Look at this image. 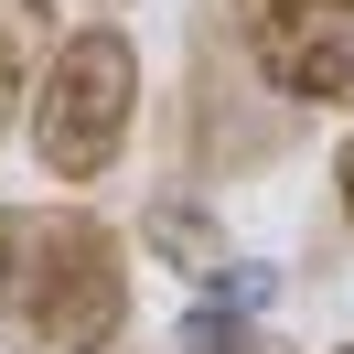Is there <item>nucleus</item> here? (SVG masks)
<instances>
[{
    "mask_svg": "<svg viewBox=\"0 0 354 354\" xmlns=\"http://www.w3.org/2000/svg\"><path fill=\"white\" fill-rule=\"evenodd\" d=\"M75 11H97V22H108V11H129V0H75Z\"/></svg>",
    "mask_w": 354,
    "mask_h": 354,
    "instance_id": "11",
    "label": "nucleus"
},
{
    "mask_svg": "<svg viewBox=\"0 0 354 354\" xmlns=\"http://www.w3.org/2000/svg\"><path fill=\"white\" fill-rule=\"evenodd\" d=\"M204 301H215V311H247V322H268V301H279V268H247V258H236L215 290H204Z\"/></svg>",
    "mask_w": 354,
    "mask_h": 354,
    "instance_id": "8",
    "label": "nucleus"
},
{
    "mask_svg": "<svg viewBox=\"0 0 354 354\" xmlns=\"http://www.w3.org/2000/svg\"><path fill=\"white\" fill-rule=\"evenodd\" d=\"M333 215H344V236H354V129H344V151H333Z\"/></svg>",
    "mask_w": 354,
    "mask_h": 354,
    "instance_id": "9",
    "label": "nucleus"
},
{
    "mask_svg": "<svg viewBox=\"0 0 354 354\" xmlns=\"http://www.w3.org/2000/svg\"><path fill=\"white\" fill-rule=\"evenodd\" d=\"M172 354H301L290 333H268V322H247V311H215V301H194L172 322Z\"/></svg>",
    "mask_w": 354,
    "mask_h": 354,
    "instance_id": "6",
    "label": "nucleus"
},
{
    "mask_svg": "<svg viewBox=\"0 0 354 354\" xmlns=\"http://www.w3.org/2000/svg\"><path fill=\"white\" fill-rule=\"evenodd\" d=\"M333 354H354V344H333Z\"/></svg>",
    "mask_w": 354,
    "mask_h": 354,
    "instance_id": "12",
    "label": "nucleus"
},
{
    "mask_svg": "<svg viewBox=\"0 0 354 354\" xmlns=\"http://www.w3.org/2000/svg\"><path fill=\"white\" fill-rule=\"evenodd\" d=\"M140 247H151L161 268H183L194 290H215L225 268H236V247H225V215L204 194H151L140 204Z\"/></svg>",
    "mask_w": 354,
    "mask_h": 354,
    "instance_id": "5",
    "label": "nucleus"
},
{
    "mask_svg": "<svg viewBox=\"0 0 354 354\" xmlns=\"http://www.w3.org/2000/svg\"><path fill=\"white\" fill-rule=\"evenodd\" d=\"M11 97H22V75H11V65H0V129H11Z\"/></svg>",
    "mask_w": 354,
    "mask_h": 354,
    "instance_id": "10",
    "label": "nucleus"
},
{
    "mask_svg": "<svg viewBox=\"0 0 354 354\" xmlns=\"http://www.w3.org/2000/svg\"><path fill=\"white\" fill-rule=\"evenodd\" d=\"M32 161L44 183H108L129 161V129H140V44L118 22H75L54 44V65L32 75Z\"/></svg>",
    "mask_w": 354,
    "mask_h": 354,
    "instance_id": "2",
    "label": "nucleus"
},
{
    "mask_svg": "<svg viewBox=\"0 0 354 354\" xmlns=\"http://www.w3.org/2000/svg\"><path fill=\"white\" fill-rule=\"evenodd\" d=\"M129 333V247L86 204H0V354H108Z\"/></svg>",
    "mask_w": 354,
    "mask_h": 354,
    "instance_id": "1",
    "label": "nucleus"
},
{
    "mask_svg": "<svg viewBox=\"0 0 354 354\" xmlns=\"http://www.w3.org/2000/svg\"><path fill=\"white\" fill-rule=\"evenodd\" d=\"M54 44H65V32H54L44 0H0V65H11V75H44Z\"/></svg>",
    "mask_w": 354,
    "mask_h": 354,
    "instance_id": "7",
    "label": "nucleus"
},
{
    "mask_svg": "<svg viewBox=\"0 0 354 354\" xmlns=\"http://www.w3.org/2000/svg\"><path fill=\"white\" fill-rule=\"evenodd\" d=\"M247 22H258V0H204L194 11V108H183V129H194V161L225 172V183L301 140V108L258 75Z\"/></svg>",
    "mask_w": 354,
    "mask_h": 354,
    "instance_id": "3",
    "label": "nucleus"
},
{
    "mask_svg": "<svg viewBox=\"0 0 354 354\" xmlns=\"http://www.w3.org/2000/svg\"><path fill=\"white\" fill-rule=\"evenodd\" d=\"M258 75L290 97V108H354V0H258Z\"/></svg>",
    "mask_w": 354,
    "mask_h": 354,
    "instance_id": "4",
    "label": "nucleus"
}]
</instances>
